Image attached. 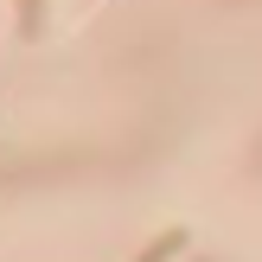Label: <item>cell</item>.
I'll list each match as a JSON object with an SVG mask.
<instances>
[{
    "mask_svg": "<svg viewBox=\"0 0 262 262\" xmlns=\"http://www.w3.org/2000/svg\"><path fill=\"white\" fill-rule=\"evenodd\" d=\"M166 250H179V237H160V243H154V250H147V256H141V262H160Z\"/></svg>",
    "mask_w": 262,
    "mask_h": 262,
    "instance_id": "1",
    "label": "cell"
}]
</instances>
